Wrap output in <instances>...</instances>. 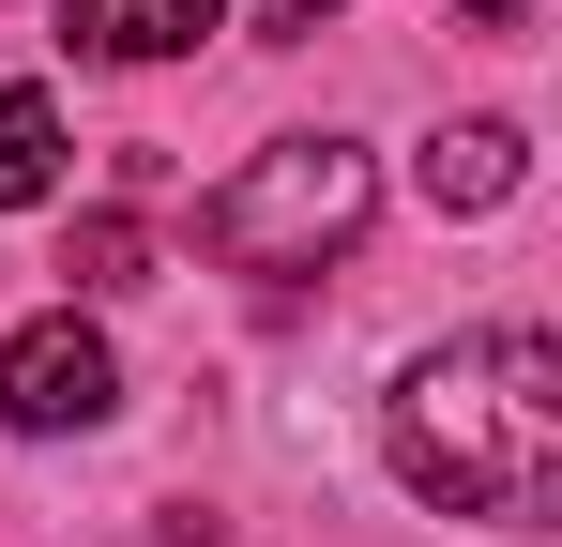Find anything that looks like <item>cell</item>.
Wrapping results in <instances>:
<instances>
[{
    "instance_id": "6da1fadb",
    "label": "cell",
    "mask_w": 562,
    "mask_h": 547,
    "mask_svg": "<svg viewBox=\"0 0 562 547\" xmlns=\"http://www.w3.org/2000/svg\"><path fill=\"white\" fill-rule=\"evenodd\" d=\"M380 456L441 517H502V533L548 517V487H562V350L532 320H486L457 350H426L395 380V411H380Z\"/></svg>"
},
{
    "instance_id": "7a4b0ae2",
    "label": "cell",
    "mask_w": 562,
    "mask_h": 547,
    "mask_svg": "<svg viewBox=\"0 0 562 547\" xmlns=\"http://www.w3.org/2000/svg\"><path fill=\"white\" fill-rule=\"evenodd\" d=\"M366 198H380V168L350 153V137H274L259 168H228L213 198H198V244L228 274H319L350 228H366Z\"/></svg>"
},
{
    "instance_id": "3957f363",
    "label": "cell",
    "mask_w": 562,
    "mask_h": 547,
    "mask_svg": "<svg viewBox=\"0 0 562 547\" xmlns=\"http://www.w3.org/2000/svg\"><path fill=\"white\" fill-rule=\"evenodd\" d=\"M106 411H122V350H106L77 304L0 350V426H15V442H61V426H106Z\"/></svg>"
},
{
    "instance_id": "277c9868",
    "label": "cell",
    "mask_w": 562,
    "mask_h": 547,
    "mask_svg": "<svg viewBox=\"0 0 562 547\" xmlns=\"http://www.w3.org/2000/svg\"><path fill=\"white\" fill-rule=\"evenodd\" d=\"M411 182H426V213H502V198L532 182V137H517V122H441V137L411 153Z\"/></svg>"
},
{
    "instance_id": "5b68a950",
    "label": "cell",
    "mask_w": 562,
    "mask_h": 547,
    "mask_svg": "<svg viewBox=\"0 0 562 547\" xmlns=\"http://www.w3.org/2000/svg\"><path fill=\"white\" fill-rule=\"evenodd\" d=\"M213 15L228 0H61V46H92V62H183Z\"/></svg>"
},
{
    "instance_id": "8992f818",
    "label": "cell",
    "mask_w": 562,
    "mask_h": 547,
    "mask_svg": "<svg viewBox=\"0 0 562 547\" xmlns=\"http://www.w3.org/2000/svg\"><path fill=\"white\" fill-rule=\"evenodd\" d=\"M61 182V107L46 91H0V213H31Z\"/></svg>"
},
{
    "instance_id": "52a82bcc",
    "label": "cell",
    "mask_w": 562,
    "mask_h": 547,
    "mask_svg": "<svg viewBox=\"0 0 562 547\" xmlns=\"http://www.w3.org/2000/svg\"><path fill=\"white\" fill-rule=\"evenodd\" d=\"M61 274H77V289H137V274H153V228H137V213H92V228L61 244Z\"/></svg>"
},
{
    "instance_id": "ba28073f",
    "label": "cell",
    "mask_w": 562,
    "mask_h": 547,
    "mask_svg": "<svg viewBox=\"0 0 562 547\" xmlns=\"http://www.w3.org/2000/svg\"><path fill=\"white\" fill-rule=\"evenodd\" d=\"M319 15H350V0H259V31H319Z\"/></svg>"
},
{
    "instance_id": "9c48e42d",
    "label": "cell",
    "mask_w": 562,
    "mask_h": 547,
    "mask_svg": "<svg viewBox=\"0 0 562 547\" xmlns=\"http://www.w3.org/2000/svg\"><path fill=\"white\" fill-rule=\"evenodd\" d=\"M457 15H471V31H517V15H532V0H457Z\"/></svg>"
}]
</instances>
